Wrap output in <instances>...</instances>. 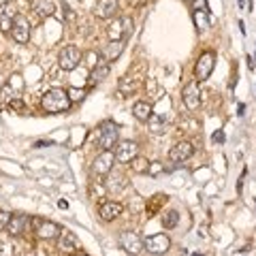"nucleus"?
Returning <instances> with one entry per match:
<instances>
[{
    "mask_svg": "<svg viewBox=\"0 0 256 256\" xmlns=\"http://www.w3.org/2000/svg\"><path fill=\"white\" fill-rule=\"evenodd\" d=\"M70 105H73V102H70L66 90H62V88H52V90H47L41 98V109L50 116L64 114V111H68Z\"/></svg>",
    "mask_w": 256,
    "mask_h": 256,
    "instance_id": "1",
    "label": "nucleus"
},
{
    "mask_svg": "<svg viewBox=\"0 0 256 256\" xmlns=\"http://www.w3.org/2000/svg\"><path fill=\"white\" fill-rule=\"evenodd\" d=\"M82 60H84V52L75 45L64 47V50L60 52V56H58V64H60L62 70H75L79 64H82Z\"/></svg>",
    "mask_w": 256,
    "mask_h": 256,
    "instance_id": "2",
    "label": "nucleus"
},
{
    "mask_svg": "<svg viewBox=\"0 0 256 256\" xmlns=\"http://www.w3.org/2000/svg\"><path fill=\"white\" fill-rule=\"evenodd\" d=\"M107 34L111 41H126V36L132 34V18H118L111 22V26L107 30Z\"/></svg>",
    "mask_w": 256,
    "mask_h": 256,
    "instance_id": "3",
    "label": "nucleus"
},
{
    "mask_svg": "<svg viewBox=\"0 0 256 256\" xmlns=\"http://www.w3.org/2000/svg\"><path fill=\"white\" fill-rule=\"evenodd\" d=\"M118 137H120V128L114 122H102L98 126V141L102 150H114L118 146Z\"/></svg>",
    "mask_w": 256,
    "mask_h": 256,
    "instance_id": "4",
    "label": "nucleus"
},
{
    "mask_svg": "<svg viewBox=\"0 0 256 256\" xmlns=\"http://www.w3.org/2000/svg\"><path fill=\"white\" fill-rule=\"evenodd\" d=\"M214 66H216V54L214 52H203L201 56H198L196 64H194V77H196V82H205V79L212 75Z\"/></svg>",
    "mask_w": 256,
    "mask_h": 256,
    "instance_id": "5",
    "label": "nucleus"
},
{
    "mask_svg": "<svg viewBox=\"0 0 256 256\" xmlns=\"http://www.w3.org/2000/svg\"><path fill=\"white\" fill-rule=\"evenodd\" d=\"M118 244L128 254H139L143 250V237L137 235L134 230H122L118 237Z\"/></svg>",
    "mask_w": 256,
    "mask_h": 256,
    "instance_id": "6",
    "label": "nucleus"
},
{
    "mask_svg": "<svg viewBox=\"0 0 256 256\" xmlns=\"http://www.w3.org/2000/svg\"><path fill=\"white\" fill-rule=\"evenodd\" d=\"M114 164H116V154H114V150H102V154H98L94 158V162H92V173L94 175H107L111 169H114Z\"/></svg>",
    "mask_w": 256,
    "mask_h": 256,
    "instance_id": "7",
    "label": "nucleus"
},
{
    "mask_svg": "<svg viewBox=\"0 0 256 256\" xmlns=\"http://www.w3.org/2000/svg\"><path fill=\"white\" fill-rule=\"evenodd\" d=\"M143 248L152 254H164V252H169V248H171V239L162 233L150 235V237L143 239Z\"/></svg>",
    "mask_w": 256,
    "mask_h": 256,
    "instance_id": "8",
    "label": "nucleus"
},
{
    "mask_svg": "<svg viewBox=\"0 0 256 256\" xmlns=\"http://www.w3.org/2000/svg\"><path fill=\"white\" fill-rule=\"evenodd\" d=\"M56 239H58V252H60V256H73V254H77V237L73 235V230L62 228L60 235Z\"/></svg>",
    "mask_w": 256,
    "mask_h": 256,
    "instance_id": "9",
    "label": "nucleus"
},
{
    "mask_svg": "<svg viewBox=\"0 0 256 256\" xmlns=\"http://www.w3.org/2000/svg\"><path fill=\"white\" fill-rule=\"evenodd\" d=\"M11 36H13V41L20 45H26L30 41V22L24 18V15L15 18L13 28H11Z\"/></svg>",
    "mask_w": 256,
    "mask_h": 256,
    "instance_id": "10",
    "label": "nucleus"
},
{
    "mask_svg": "<svg viewBox=\"0 0 256 256\" xmlns=\"http://www.w3.org/2000/svg\"><path fill=\"white\" fill-rule=\"evenodd\" d=\"M32 224H34V230H36L38 239H56L60 235V230H62V226H58V224L52 222V220L34 218V220H32Z\"/></svg>",
    "mask_w": 256,
    "mask_h": 256,
    "instance_id": "11",
    "label": "nucleus"
},
{
    "mask_svg": "<svg viewBox=\"0 0 256 256\" xmlns=\"http://www.w3.org/2000/svg\"><path fill=\"white\" fill-rule=\"evenodd\" d=\"M182 98H184V105H186L190 111L198 109V105H201V88H198L196 79L186 84V88H184V92H182Z\"/></svg>",
    "mask_w": 256,
    "mask_h": 256,
    "instance_id": "12",
    "label": "nucleus"
},
{
    "mask_svg": "<svg viewBox=\"0 0 256 256\" xmlns=\"http://www.w3.org/2000/svg\"><path fill=\"white\" fill-rule=\"evenodd\" d=\"M116 162L128 164L134 156H139V146L134 141H122L120 146H116Z\"/></svg>",
    "mask_w": 256,
    "mask_h": 256,
    "instance_id": "13",
    "label": "nucleus"
},
{
    "mask_svg": "<svg viewBox=\"0 0 256 256\" xmlns=\"http://www.w3.org/2000/svg\"><path fill=\"white\" fill-rule=\"evenodd\" d=\"M120 11V2L118 0H98L94 6V15L98 20H114Z\"/></svg>",
    "mask_w": 256,
    "mask_h": 256,
    "instance_id": "14",
    "label": "nucleus"
},
{
    "mask_svg": "<svg viewBox=\"0 0 256 256\" xmlns=\"http://www.w3.org/2000/svg\"><path fill=\"white\" fill-rule=\"evenodd\" d=\"M192 154H194V146H192L190 141H178L169 150V158L173 160V162H186Z\"/></svg>",
    "mask_w": 256,
    "mask_h": 256,
    "instance_id": "15",
    "label": "nucleus"
},
{
    "mask_svg": "<svg viewBox=\"0 0 256 256\" xmlns=\"http://www.w3.org/2000/svg\"><path fill=\"white\" fill-rule=\"evenodd\" d=\"M30 222H32L30 216H26V214H11V220H9V226H6V230H9V235L18 237V235L24 233V230H28Z\"/></svg>",
    "mask_w": 256,
    "mask_h": 256,
    "instance_id": "16",
    "label": "nucleus"
},
{
    "mask_svg": "<svg viewBox=\"0 0 256 256\" xmlns=\"http://www.w3.org/2000/svg\"><path fill=\"white\" fill-rule=\"evenodd\" d=\"M122 212H124V207H122V203H118V201H105L98 207V216H100V220H105V222H111V220L120 218V214Z\"/></svg>",
    "mask_w": 256,
    "mask_h": 256,
    "instance_id": "17",
    "label": "nucleus"
},
{
    "mask_svg": "<svg viewBox=\"0 0 256 256\" xmlns=\"http://www.w3.org/2000/svg\"><path fill=\"white\" fill-rule=\"evenodd\" d=\"M15 18H18V13H15L13 4H9V2L0 4V30H2V32H11Z\"/></svg>",
    "mask_w": 256,
    "mask_h": 256,
    "instance_id": "18",
    "label": "nucleus"
},
{
    "mask_svg": "<svg viewBox=\"0 0 256 256\" xmlns=\"http://www.w3.org/2000/svg\"><path fill=\"white\" fill-rule=\"evenodd\" d=\"M107 190H111V192H120V190H124L126 188V184H128V180L124 178V173H120V171H114L111 169L109 173H107Z\"/></svg>",
    "mask_w": 256,
    "mask_h": 256,
    "instance_id": "19",
    "label": "nucleus"
},
{
    "mask_svg": "<svg viewBox=\"0 0 256 256\" xmlns=\"http://www.w3.org/2000/svg\"><path fill=\"white\" fill-rule=\"evenodd\" d=\"M124 41H109L107 45H105V50H102V58H105L109 64L111 62H116L120 56H122V52H124Z\"/></svg>",
    "mask_w": 256,
    "mask_h": 256,
    "instance_id": "20",
    "label": "nucleus"
},
{
    "mask_svg": "<svg viewBox=\"0 0 256 256\" xmlns=\"http://www.w3.org/2000/svg\"><path fill=\"white\" fill-rule=\"evenodd\" d=\"M109 70H111V66H109V62H100L98 66H94L92 70H90V86H96V84H100V82H105V79L109 77Z\"/></svg>",
    "mask_w": 256,
    "mask_h": 256,
    "instance_id": "21",
    "label": "nucleus"
},
{
    "mask_svg": "<svg viewBox=\"0 0 256 256\" xmlns=\"http://www.w3.org/2000/svg\"><path fill=\"white\" fill-rule=\"evenodd\" d=\"M132 116L139 120V122H148L150 116H152V105L148 100H137L132 105Z\"/></svg>",
    "mask_w": 256,
    "mask_h": 256,
    "instance_id": "22",
    "label": "nucleus"
},
{
    "mask_svg": "<svg viewBox=\"0 0 256 256\" xmlns=\"http://www.w3.org/2000/svg\"><path fill=\"white\" fill-rule=\"evenodd\" d=\"M139 86H141V82H139V77H122L120 79V92H122L124 96H128V94H134L139 90Z\"/></svg>",
    "mask_w": 256,
    "mask_h": 256,
    "instance_id": "23",
    "label": "nucleus"
},
{
    "mask_svg": "<svg viewBox=\"0 0 256 256\" xmlns=\"http://www.w3.org/2000/svg\"><path fill=\"white\" fill-rule=\"evenodd\" d=\"M34 11L41 15V18H52L56 13V4L52 0H34Z\"/></svg>",
    "mask_w": 256,
    "mask_h": 256,
    "instance_id": "24",
    "label": "nucleus"
},
{
    "mask_svg": "<svg viewBox=\"0 0 256 256\" xmlns=\"http://www.w3.org/2000/svg\"><path fill=\"white\" fill-rule=\"evenodd\" d=\"M148 126H150V132L152 134H162L164 132V120H162V116L152 114L150 120H148Z\"/></svg>",
    "mask_w": 256,
    "mask_h": 256,
    "instance_id": "25",
    "label": "nucleus"
},
{
    "mask_svg": "<svg viewBox=\"0 0 256 256\" xmlns=\"http://www.w3.org/2000/svg\"><path fill=\"white\" fill-rule=\"evenodd\" d=\"M162 226L164 228H175L180 224V212H175V210H169V212H164L162 214Z\"/></svg>",
    "mask_w": 256,
    "mask_h": 256,
    "instance_id": "26",
    "label": "nucleus"
},
{
    "mask_svg": "<svg viewBox=\"0 0 256 256\" xmlns=\"http://www.w3.org/2000/svg\"><path fill=\"white\" fill-rule=\"evenodd\" d=\"M128 164H130V169L134 173H148V169H150V160H146L143 156H134Z\"/></svg>",
    "mask_w": 256,
    "mask_h": 256,
    "instance_id": "27",
    "label": "nucleus"
},
{
    "mask_svg": "<svg viewBox=\"0 0 256 256\" xmlns=\"http://www.w3.org/2000/svg\"><path fill=\"white\" fill-rule=\"evenodd\" d=\"M66 94H68L70 102H79V100L86 98V90H84V88H68Z\"/></svg>",
    "mask_w": 256,
    "mask_h": 256,
    "instance_id": "28",
    "label": "nucleus"
},
{
    "mask_svg": "<svg viewBox=\"0 0 256 256\" xmlns=\"http://www.w3.org/2000/svg\"><path fill=\"white\" fill-rule=\"evenodd\" d=\"M194 22H196V26L201 32L210 28V15H205V13H194Z\"/></svg>",
    "mask_w": 256,
    "mask_h": 256,
    "instance_id": "29",
    "label": "nucleus"
},
{
    "mask_svg": "<svg viewBox=\"0 0 256 256\" xmlns=\"http://www.w3.org/2000/svg\"><path fill=\"white\" fill-rule=\"evenodd\" d=\"M192 9H194V13L210 15V4H207V0H192Z\"/></svg>",
    "mask_w": 256,
    "mask_h": 256,
    "instance_id": "30",
    "label": "nucleus"
},
{
    "mask_svg": "<svg viewBox=\"0 0 256 256\" xmlns=\"http://www.w3.org/2000/svg\"><path fill=\"white\" fill-rule=\"evenodd\" d=\"M84 58H86V62H88V66L90 68H94V66H98V60H100V54L98 52H90V54H84Z\"/></svg>",
    "mask_w": 256,
    "mask_h": 256,
    "instance_id": "31",
    "label": "nucleus"
},
{
    "mask_svg": "<svg viewBox=\"0 0 256 256\" xmlns=\"http://www.w3.org/2000/svg\"><path fill=\"white\" fill-rule=\"evenodd\" d=\"M160 171H164L162 162H158V160H154V162H150V169H148V173L152 175V178H156V175H158Z\"/></svg>",
    "mask_w": 256,
    "mask_h": 256,
    "instance_id": "32",
    "label": "nucleus"
},
{
    "mask_svg": "<svg viewBox=\"0 0 256 256\" xmlns=\"http://www.w3.org/2000/svg\"><path fill=\"white\" fill-rule=\"evenodd\" d=\"M9 220H11V214L0 210V230H6V226H9Z\"/></svg>",
    "mask_w": 256,
    "mask_h": 256,
    "instance_id": "33",
    "label": "nucleus"
},
{
    "mask_svg": "<svg viewBox=\"0 0 256 256\" xmlns=\"http://www.w3.org/2000/svg\"><path fill=\"white\" fill-rule=\"evenodd\" d=\"M9 107H13V109H18V111H24V109H26V102H24L22 98H13V100L9 102Z\"/></svg>",
    "mask_w": 256,
    "mask_h": 256,
    "instance_id": "34",
    "label": "nucleus"
},
{
    "mask_svg": "<svg viewBox=\"0 0 256 256\" xmlns=\"http://www.w3.org/2000/svg\"><path fill=\"white\" fill-rule=\"evenodd\" d=\"M62 9H64V15H66V20H68V22H73V20H75V13L70 11V6H68V4H62Z\"/></svg>",
    "mask_w": 256,
    "mask_h": 256,
    "instance_id": "35",
    "label": "nucleus"
},
{
    "mask_svg": "<svg viewBox=\"0 0 256 256\" xmlns=\"http://www.w3.org/2000/svg\"><path fill=\"white\" fill-rule=\"evenodd\" d=\"M214 139H216V143H222V141H224V132H222V130H218V132L214 134Z\"/></svg>",
    "mask_w": 256,
    "mask_h": 256,
    "instance_id": "36",
    "label": "nucleus"
},
{
    "mask_svg": "<svg viewBox=\"0 0 256 256\" xmlns=\"http://www.w3.org/2000/svg\"><path fill=\"white\" fill-rule=\"evenodd\" d=\"M47 146H52L50 141H36V148H47Z\"/></svg>",
    "mask_w": 256,
    "mask_h": 256,
    "instance_id": "37",
    "label": "nucleus"
},
{
    "mask_svg": "<svg viewBox=\"0 0 256 256\" xmlns=\"http://www.w3.org/2000/svg\"><path fill=\"white\" fill-rule=\"evenodd\" d=\"M58 205L62 207V210H66V207H68V203H66V201H58Z\"/></svg>",
    "mask_w": 256,
    "mask_h": 256,
    "instance_id": "38",
    "label": "nucleus"
},
{
    "mask_svg": "<svg viewBox=\"0 0 256 256\" xmlns=\"http://www.w3.org/2000/svg\"><path fill=\"white\" fill-rule=\"evenodd\" d=\"M73 256H88V254H73Z\"/></svg>",
    "mask_w": 256,
    "mask_h": 256,
    "instance_id": "39",
    "label": "nucleus"
}]
</instances>
